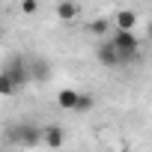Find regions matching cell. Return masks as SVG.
I'll list each match as a JSON object with an SVG mask.
<instances>
[{"instance_id":"1","label":"cell","mask_w":152,"mask_h":152,"mask_svg":"<svg viewBox=\"0 0 152 152\" xmlns=\"http://www.w3.org/2000/svg\"><path fill=\"white\" fill-rule=\"evenodd\" d=\"M6 143H12V146H24V149H33V146L45 143V128H36L33 122L12 125V128H6Z\"/></svg>"},{"instance_id":"2","label":"cell","mask_w":152,"mask_h":152,"mask_svg":"<svg viewBox=\"0 0 152 152\" xmlns=\"http://www.w3.org/2000/svg\"><path fill=\"white\" fill-rule=\"evenodd\" d=\"M96 60H99L104 69H122V66H128L125 54L119 51V45H116L113 39H104V42L96 48Z\"/></svg>"},{"instance_id":"3","label":"cell","mask_w":152,"mask_h":152,"mask_svg":"<svg viewBox=\"0 0 152 152\" xmlns=\"http://www.w3.org/2000/svg\"><path fill=\"white\" fill-rule=\"evenodd\" d=\"M3 75L15 81V87H27L33 84V69H30V57H12L3 66Z\"/></svg>"},{"instance_id":"4","label":"cell","mask_w":152,"mask_h":152,"mask_svg":"<svg viewBox=\"0 0 152 152\" xmlns=\"http://www.w3.org/2000/svg\"><path fill=\"white\" fill-rule=\"evenodd\" d=\"M116 45H119V51L125 54V60H128V66L131 63H137V54H140V39L131 33V30H116L113 36H110Z\"/></svg>"},{"instance_id":"5","label":"cell","mask_w":152,"mask_h":152,"mask_svg":"<svg viewBox=\"0 0 152 152\" xmlns=\"http://www.w3.org/2000/svg\"><path fill=\"white\" fill-rule=\"evenodd\" d=\"M30 69H33V84H45L51 78V63L42 57H30Z\"/></svg>"},{"instance_id":"6","label":"cell","mask_w":152,"mask_h":152,"mask_svg":"<svg viewBox=\"0 0 152 152\" xmlns=\"http://www.w3.org/2000/svg\"><path fill=\"white\" fill-rule=\"evenodd\" d=\"M78 12H81L78 0H60V3H57V18L60 21H75Z\"/></svg>"},{"instance_id":"7","label":"cell","mask_w":152,"mask_h":152,"mask_svg":"<svg viewBox=\"0 0 152 152\" xmlns=\"http://www.w3.org/2000/svg\"><path fill=\"white\" fill-rule=\"evenodd\" d=\"M63 143H66V131H63L60 125H48V128H45V146L60 149Z\"/></svg>"},{"instance_id":"8","label":"cell","mask_w":152,"mask_h":152,"mask_svg":"<svg viewBox=\"0 0 152 152\" xmlns=\"http://www.w3.org/2000/svg\"><path fill=\"white\" fill-rule=\"evenodd\" d=\"M78 99H81L78 90H60V93H57V104H60L63 110H75V107H78Z\"/></svg>"},{"instance_id":"9","label":"cell","mask_w":152,"mask_h":152,"mask_svg":"<svg viewBox=\"0 0 152 152\" xmlns=\"http://www.w3.org/2000/svg\"><path fill=\"white\" fill-rule=\"evenodd\" d=\"M134 24H137V15L131 9H119L116 12V30H134Z\"/></svg>"},{"instance_id":"10","label":"cell","mask_w":152,"mask_h":152,"mask_svg":"<svg viewBox=\"0 0 152 152\" xmlns=\"http://www.w3.org/2000/svg\"><path fill=\"white\" fill-rule=\"evenodd\" d=\"M93 104H96V99H93V96H87V93H81V99H78V107H75V113H87V110H93Z\"/></svg>"},{"instance_id":"11","label":"cell","mask_w":152,"mask_h":152,"mask_svg":"<svg viewBox=\"0 0 152 152\" xmlns=\"http://www.w3.org/2000/svg\"><path fill=\"white\" fill-rule=\"evenodd\" d=\"M15 90H18V87H15V81H12V78H6V75L0 72V96H12Z\"/></svg>"},{"instance_id":"12","label":"cell","mask_w":152,"mask_h":152,"mask_svg":"<svg viewBox=\"0 0 152 152\" xmlns=\"http://www.w3.org/2000/svg\"><path fill=\"white\" fill-rule=\"evenodd\" d=\"M107 30H110V24H107L104 18H99V21L90 24V33H96V36H107Z\"/></svg>"},{"instance_id":"13","label":"cell","mask_w":152,"mask_h":152,"mask_svg":"<svg viewBox=\"0 0 152 152\" xmlns=\"http://www.w3.org/2000/svg\"><path fill=\"white\" fill-rule=\"evenodd\" d=\"M21 9H24L27 15H33V12L39 9V3H36V0H21Z\"/></svg>"},{"instance_id":"14","label":"cell","mask_w":152,"mask_h":152,"mask_svg":"<svg viewBox=\"0 0 152 152\" xmlns=\"http://www.w3.org/2000/svg\"><path fill=\"white\" fill-rule=\"evenodd\" d=\"M146 36H149V39H152V21H149V24H146Z\"/></svg>"}]
</instances>
